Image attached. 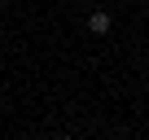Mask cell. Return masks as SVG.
<instances>
[{"label":"cell","mask_w":149,"mask_h":140,"mask_svg":"<svg viewBox=\"0 0 149 140\" xmlns=\"http://www.w3.org/2000/svg\"><path fill=\"white\" fill-rule=\"evenodd\" d=\"M88 31H92V35H105V31H110V13L92 9V13H88Z\"/></svg>","instance_id":"cell-1"}]
</instances>
